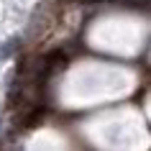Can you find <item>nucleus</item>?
Here are the masks:
<instances>
[{
    "label": "nucleus",
    "mask_w": 151,
    "mask_h": 151,
    "mask_svg": "<svg viewBox=\"0 0 151 151\" xmlns=\"http://www.w3.org/2000/svg\"><path fill=\"white\" fill-rule=\"evenodd\" d=\"M18 46H21V39H13L8 41V44H3V49H0V59H10V54L13 51H18Z\"/></svg>",
    "instance_id": "obj_1"
}]
</instances>
